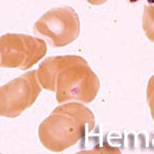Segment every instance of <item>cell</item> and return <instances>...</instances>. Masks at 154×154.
Masks as SVG:
<instances>
[{"label": "cell", "instance_id": "3957f363", "mask_svg": "<svg viewBox=\"0 0 154 154\" xmlns=\"http://www.w3.org/2000/svg\"><path fill=\"white\" fill-rule=\"evenodd\" d=\"M37 71H29L0 86V116L18 117L31 107L41 91Z\"/></svg>", "mask_w": 154, "mask_h": 154}, {"label": "cell", "instance_id": "277c9868", "mask_svg": "<svg viewBox=\"0 0 154 154\" xmlns=\"http://www.w3.org/2000/svg\"><path fill=\"white\" fill-rule=\"evenodd\" d=\"M34 32L56 48L65 46L79 34V19L72 7H57L43 14L34 25Z\"/></svg>", "mask_w": 154, "mask_h": 154}, {"label": "cell", "instance_id": "6da1fadb", "mask_svg": "<svg viewBox=\"0 0 154 154\" xmlns=\"http://www.w3.org/2000/svg\"><path fill=\"white\" fill-rule=\"evenodd\" d=\"M46 54L43 40L26 34L7 33L0 36V67L26 71Z\"/></svg>", "mask_w": 154, "mask_h": 154}, {"label": "cell", "instance_id": "5b68a950", "mask_svg": "<svg viewBox=\"0 0 154 154\" xmlns=\"http://www.w3.org/2000/svg\"><path fill=\"white\" fill-rule=\"evenodd\" d=\"M148 1V3H150V4H152V5H154V0H147Z\"/></svg>", "mask_w": 154, "mask_h": 154}, {"label": "cell", "instance_id": "7a4b0ae2", "mask_svg": "<svg viewBox=\"0 0 154 154\" xmlns=\"http://www.w3.org/2000/svg\"><path fill=\"white\" fill-rule=\"evenodd\" d=\"M79 108L75 105L59 107L39 126L42 145L51 151L64 150L76 141V120Z\"/></svg>", "mask_w": 154, "mask_h": 154}]
</instances>
